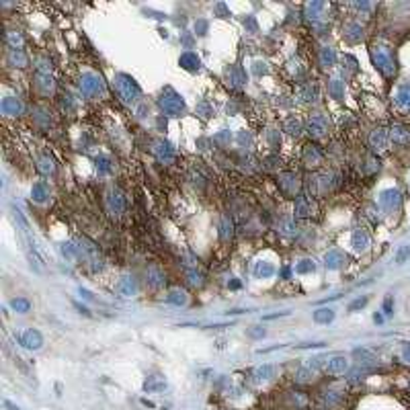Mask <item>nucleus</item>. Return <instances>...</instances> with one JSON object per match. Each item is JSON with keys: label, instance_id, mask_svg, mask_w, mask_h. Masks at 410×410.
I'll list each match as a JSON object with an SVG mask.
<instances>
[{"label": "nucleus", "instance_id": "nucleus-1", "mask_svg": "<svg viewBox=\"0 0 410 410\" xmlns=\"http://www.w3.org/2000/svg\"><path fill=\"white\" fill-rule=\"evenodd\" d=\"M113 84H115L117 95L125 105H135V102L142 99V88L129 74H117Z\"/></svg>", "mask_w": 410, "mask_h": 410}, {"label": "nucleus", "instance_id": "nucleus-2", "mask_svg": "<svg viewBox=\"0 0 410 410\" xmlns=\"http://www.w3.org/2000/svg\"><path fill=\"white\" fill-rule=\"evenodd\" d=\"M158 107L168 117H180L185 113V99L180 97L175 88H164L162 95L158 97Z\"/></svg>", "mask_w": 410, "mask_h": 410}, {"label": "nucleus", "instance_id": "nucleus-3", "mask_svg": "<svg viewBox=\"0 0 410 410\" xmlns=\"http://www.w3.org/2000/svg\"><path fill=\"white\" fill-rule=\"evenodd\" d=\"M371 58H373V66L384 74V76H394L396 74V60L388 48L384 45H375L373 51H371Z\"/></svg>", "mask_w": 410, "mask_h": 410}, {"label": "nucleus", "instance_id": "nucleus-4", "mask_svg": "<svg viewBox=\"0 0 410 410\" xmlns=\"http://www.w3.org/2000/svg\"><path fill=\"white\" fill-rule=\"evenodd\" d=\"M102 90H105V84H102V78L99 74H95V72L82 74V78H80V93H82V97L95 99V97L102 95Z\"/></svg>", "mask_w": 410, "mask_h": 410}, {"label": "nucleus", "instance_id": "nucleus-5", "mask_svg": "<svg viewBox=\"0 0 410 410\" xmlns=\"http://www.w3.org/2000/svg\"><path fill=\"white\" fill-rule=\"evenodd\" d=\"M152 154H154L160 162H164V164H168V162L175 160V148H173V144L166 142V140H156V142L152 144Z\"/></svg>", "mask_w": 410, "mask_h": 410}, {"label": "nucleus", "instance_id": "nucleus-6", "mask_svg": "<svg viewBox=\"0 0 410 410\" xmlns=\"http://www.w3.org/2000/svg\"><path fill=\"white\" fill-rule=\"evenodd\" d=\"M380 203H382L384 209L394 211V209L400 207V203H402V193L398 191V189H385V191L380 193Z\"/></svg>", "mask_w": 410, "mask_h": 410}, {"label": "nucleus", "instance_id": "nucleus-7", "mask_svg": "<svg viewBox=\"0 0 410 410\" xmlns=\"http://www.w3.org/2000/svg\"><path fill=\"white\" fill-rule=\"evenodd\" d=\"M328 131V119L322 115V113H316L308 119V133L312 138H322V135Z\"/></svg>", "mask_w": 410, "mask_h": 410}, {"label": "nucleus", "instance_id": "nucleus-8", "mask_svg": "<svg viewBox=\"0 0 410 410\" xmlns=\"http://www.w3.org/2000/svg\"><path fill=\"white\" fill-rule=\"evenodd\" d=\"M369 146L373 148L375 152H384V150H388V146H390V131H388V129H384V128L373 129V131H371V135H369Z\"/></svg>", "mask_w": 410, "mask_h": 410}, {"label": "nucleus", "instance_id": "nucleus-9", "mask_svg": "<svg viewBox=\"0 0 410 410\" xmlns=\"http://www.w3.org/2000/svg\"><path fill=\"white\" fill-rule=\"evenodd\" d=\"M19 343L25 347V349H29V351H37L43 345V336H41L39 330L29 328V330H25V333L19 336Z\"/></svg>", "mask_w": 410, "mask_h": 410}, {"label": "nucleus", "instance_id": "nucleus-10", "mask_svg": "<svg viewBox=\"0 0 410 410\" xmlns=\"http://www.w3.org/2000/svg\"><path fill=\"white\" fill-rule=\"evenodd\" d=\"M107 207L113 215H121L125 211V197L119 189H111L107 193Z\"/></svg>", "mask_w": 410, "mask_h": 410}, {"label": "nucleus", "instance_id": "nucleus-11", "mask_svg": "<svg viewBox=\"0 0 410 410\" xmlns=\"http://www.w3.org/2000/svg\"><path fill=\"white\" fill-rule=\"evenodd\" d=\"M295 218H312L314 215V205H312V199L304 195V193H300L298 197H295Z\"/></svg>", "mask_w": 410, "mask_h": 410}, {"label": "nucleus", "instance_id": "nucleus-12", "mask_svg": "<svg viewBox=\"0 0 410 410\" xmlns=\"http://www.w3.org/2000/svg\"><path fill=\"white\" fill-rule=\"evenodd\" d=\"M179 64H180V68H183V70H187V72H199V70H201V58H199L195 51H185V53H180Z\"/></svg>", "mask_w": 410, "mask_h": 410}, {"label": "nucleus", "instance_id": "nucleus-13", "mask_svg": "<svg viewBox=\"0 0 410 410\" xmlns=\"http://www.w3.org/2000/svg\"><path fill=\"white\" fill-rule=\"evenodd\" d=\"M279 187L283 189V193H287V195H295V191L300 187V177L295 173H283V175H279Z\"/></svg>", "mask_w": 410, "mask_h": 410}, {"label": "nucleus", "instance_id": "nucleus-14", "mask_svg": "<svg viewBox=\"0 0 410 410\" xmlns=\"http://www.w3.org/2000/svg\"><path fill=\"white\" fill-rule=\"evenodd\" d=\"M23 109H25V107H23V102L19 99H15V97H6L2 102H0V111H2L4 115H8V117L21 115Z\"/></svg>", "mask_w": 410, "mask_h": 410}, {"label": "nucleus", "instance_id": "nucleus-15", "mask_svg": "<svg viewBox=\"0 0 410 410\" xmlns=\"http://www.w3.org/2000/svg\"><path fill=\"white\" fill-rule=\"evenodd\" d=\"M347 369H349V359L343 357V355H336V357L326 361V371L330 375H340V373H345Z\"/></svg>", "mask_w": 410, "mask_h": 410}, {"label": "nucleus", "instance_id": "nucleus-16", "mask_svg": "<svg viewBox=\"0 0 410 410\" xmlns=\"http://www.w3.org/2000/svg\"><path fill=\"white\" fill-rule=\"evenodd\" d=\"M345 263H347V256L340 253V250H330V253L324 255V265L330 271H336L340 267H345Z\"/></svg>", "mask_w": 410, "mask_h": 410}, {"label": "nucleus", "instance_id": "nucleus-17", "mask_svg": "<svg viewBox=\"0 0 410 410\" xmlns=\"http://www.w3.org/2000/svg\"><path fill=\"white\" fill-rule=\"evenodd\" d=\"M351 246L357 250V253H363V250H367V246H369V234L365 232V230H355L353 232V236H351Z\"/></svg>", "mask_w": 410, "mask_h": 410}, {"label": "nucleus", "instance_id": "nucleus-18", "mask_svg": "<svg viewBox=\"0 0 410 410\" xmlns=\"http://www.w3.org/2000/svg\"><path fill=\"white\" fill-rule=\"evenodd\" d=\"M304 162L308 166H318L322 162V152H320V148L310 144V146H306V150H304Z\"/></svg>", "mask_w": 410, "mask_h": 410}, {"label": "nucleus", "instance_id": "nucleus-19", "mask_svg": "<svg viewBox=\"0 0 410 410\" xmlns=\"http://www.w3.org/2000/svg\"><path fill=\"white\" fill-rule=\"evenodd\" d=\"M343 35L349 43H357L363 39V27L359 25V23H347L345 29H343Z\"/></svg>", "mask_w": 410, "mask_h": 410}, {"label": "nucleus", "instance_id": "nucleus-20", "mask_svg": "<svg viewBox=\"0 0 410 410\" xmlns=\"http://www.w3.org/2000/svg\"><path fill=\"white\" fill-rule=\"evenodd\" d=\"M390 142L400 144V146L410 144V131L404 128V125H394V128L390 129Z\"/></svg>", "mask_w": 410, "mask_h": 410}, {"label": "nucleus", "instance_id": "nucleus-21", "mask_svg": "<svg viewBox=\"0 0 410 410\" xmlns=\"http://www.w3.org/2000/svg\"><path fill=\"white\" fill-rule=\"evenodd\" d=\"M35 80H37V82H35L37 88L41 90L43 95H51V93H53V78H51L50 72H37Z\"/></svg>", "mask_w": 410, "mask_h": 410}, {"label": "nucleus", "instance_id": "nucleus-22", "mask_svg": "<svg viewBox=\"0 0 410 410\" xmlns=\"http://www.w3.org/2000/svg\"><path fill=\"white\" fill-rule=\"evenodd\" d=\"M396 105L402 111H410V84H402L396 93Z\"/></svg>", "mask_w": 410, "mask_h": 410}, {"label": "nucleus", "instance_id": "nucleus-23", "mask_svg": "<svg viewBox=\"0 0 410 410\" xmlns=\"http://www.w3.org/2000/svg\"><path fill=\"white\" fill-rule=\"evenodd\" d=\"M226 76H228V82H230L232 86H244L246 84V74H244L242 68H238V66H232Z\"/></svg>", "mask_w": 410, "mask_h": 410}, {"label": "nucleus", "instance_id": "nucleus-24", "mask_svg": "<svg viewBox=\"0 0 410 410\" xmlns=\"http://www.w3.org/2000/svg\"><path fill=\"white\" fill-rule=\"evenodd\" d=\"M308 189L312 191V195H318L320 191L328 189V175H316L310 179V183H308Z\"/></svg>", "mask_w": 410, "mask_h": 410}, {"label": "nucleus", "instance_id": "nucleus-25", "mask_svg": "<svg viewBox=\"0 0 410 410\" xmlns=\"http://www.w3.org/2000/svg\"><path fill=\"white\" fill-rule=\"evenodd\" d=\"M255 277L258 279H269L271 275H275V267H273L271 263H267V260H258V263L255 265Z\"/></svg>", "mask_w": 410, "mask_h": 410}, {"label": "nucleus", "instance_id": "nucleus-26", "mask_svg": "<svg viewBox=\"0 0 410 410\" xmlns=\"http://www.w3.org/2000/svg\"><path fill=\"white\" fill-rule=\"evenodd\" d=\"M31 197H33V201H37V203L48 201V197H50L48 185H45V183H35L31 187Z\"/></svg>", "mask_w": 410, "mask_h": 410}, {"label": "nucleus", "instance_id": "nucleus-27", "mask_svg": "<svg viewBox=\"0 0 410 410\" xmlns=\"http://www.w3.org/2000/svg\"><path fill=\"white\" fill-rule=\"evenodd\" d=\"M318 60H320V66L322 68H333L336 64V51L333 48H322L320 50V55H318Z\"/></svg>", "mask_w": 410, "mask_h": 410}, {"label": "nucleus", "instance_id": "nucleus-28", "mask_svg": "<svg viewBox=\"0 0 410 410\" xmlns=\"http://www.w3.org/2000/svg\"><path fill=\"white\" fill-rule=\"evenodd\" d=\"M8 62L13 66H17V68H27L29 58L25 55L23 50H8Z\"/></svg>", "mask_w": 410, "mask_h": 410}, {"label": "nucleus", "instance_id": "nucleus-29", "mask_svg": "<svg viewBox=\"0 0 410 410\" xmlns=\"http://www.w3.org/2000/svg\"><path fill=\"white\" fill-rule=\"evenodd\" d=\"M298 97H300L304 102H316V101H318V88H316L314 84H306V86L300 88Z\"/></svg>", "mask_w": 410, "mask_h": 410}, {"label": "nucleus", "instance_id": "nucleus-30", "mask_svg": "<svg viewBox=\"0 0 410 410\" xmlns=\"http://www.w3.org/2000/svg\"><path fill=\"white\" fill-rule=\"evenodd\" d=\"M37 168H39V173L41 175H53L55 173V162H53V158L51 156H41L39 160H37Z\"/></svg>", "mask_w": 410, "mask_h": 410}, {"label": "nucleus", "instance_id": "nucleus-31", "mask_svg": "<svg viewBox=\"0 0 410 410\" xmlns=\"http://www.w3.org/2000/svg\"><path fill=\"white\" fill-rule=\"evenodd\" d=\"M334 320V310H330V308H320V310L314 312V322L318 324H328Z\"/></svg>", "mask_w": 410, "mask_h": 410}, {"label": "nucleus", "instance_id": "nucleus-32", "mask_svg": "<svg viewBox=\"0 0 410 410\" xmlns=\"http://www.w3.org/2000/svg\"><path fill=\"white\" fill-rule=\"evenodd\" d=\"M166 388V382L164 378H158V375H154V378H148V382L144 384V390L146 392H160Z\"/></svg>", "mask_w": 410, "mask_h": 410}, {"label": "nucleus", "instance_id": "nucleus-33", "mask_svg": "<svg viewBox=\"0 0 410 410\" xmlns=\"http://www.w3.org/2000/svg\"><path fill=\"white\" fill-rule=\"evenodd\" d=\"M328 93H330V97L333 99H336V101H340L345 97V82H340V80H330V84H328Z\"/></svg>", "mask_w": 410, "mask_h": 410}, {"label": "nucleus", "instance_id": "nucleus-34", "mask_svg": "<svg viewBox=\"0 0 410 410\" xmlns=\"http://www.w3.org/2000/svg\"><path fill=\"white\" fill-rule=\"evenodd\" d=\"M275 373H277L275 365H260L255 369V378L256 380H271V378H275Z\"/></svg>", "mask_w": 410, "mask_h": 410}, {"label": "nucleus", "instance_id": "nucleus-35", "mask_svg": "<svg viewBox=\"0 0 410 410\" xmlns=\"http://www.w3.org/2000/svg\"><path fill=\"white\" fill-rule=\"evenodd\" d=\"M146 277H148V283H150L152 287H162L164 285V275L158 269H148Z\"/></svg>", "mask_w": 410, "mask_h": 410}, {"label": "nucleus", "instance_id": "nucleus-36", "mask_svg": "<svg viewBox=\"0 0 410 410\" xmlns=\"http://www.w3.org/2000/svg\"><path fill=\"white\" fill-rule=\"evenodd\" d=\"M232 234H234L232 220L228 218V215H224V218H222V226H220V236H222V240H230Z\"/></svg>", "mask_w": 410, "mask_h": 410}, {"label": "nucleus", "instance_id": "nucleus-37", "mask_svg": "<svg viewBox=\"0 0 410 410\" xmlns=\"http://www.w3.org/2000/svg\"><path fill=\"white\" fill-rule=\"evenodd\" d=\"M95 164H97V170L101 175H109L113 170V164H111V158L109 156H97L95 158Z\"/></svg>", "mask_w": 410, "mask_h": 410}, {"label": "nucleus", "instance_id": "nucleus-38", "mask_svg": "<svg viewBox=\"0 0 410 410\" xmlns=\"http://www.w3.org/2000/svg\"><path fill=\"white\" fill-rule=\"evenodd\" d=\"M322 10H324V2H310L306 6V17L310 21H318Z\"/></svg>", "mask_w": 410, "mask_h": 410}, {"label": "nucleus", "instance_id": "nucleus-39", "mask_svg": "<svg viewBox=\"0 0 410 410\" xmlns=\"http://www.w3.org/2000/svg\"><path fill=\"white\" fill-rule=\"evenodd\" d=\"M166 300H168L170 304H175V306H185V304H187V293L180 291V289H173V291H168Z\"/></svg>", "mask_w": 410, "mask_h": 410}, {"label": "nucleus", "instance_id": "nucleus-40", "mask_svg": "<svg viewBox=\"0 0 410 410\" xmlns=\"http://www.w3.org/2000/svg\"><path fill=\"white\" fill-rule=\"evenodd\" d=\"M314 271H316V263L312 258H304L295 265V273H298V275H306V273H314Z\"/></svg>", "mask_w": 410, "mask_h": 410}, {"label": "nucleus", "instance_id": "nucleus-41", "mask_svg": "<svg viewBox=\"0 0 410 410\" xmlns=\"http://www.w3.org/2000/svg\"><path fill=\"white\" fill-rule=\"evenodd\" d=\"M10 308H13L15 312H19V314H27L31 310V302L25 300V298H15L13 302H10Z\"/></svg>", "mask_w": 410, "mask_h": 410}, {"label": "nucleus", "instance_id": "nucleus-42", "mask_svg": "<svg viewBox=\"0 0 410 410\" xmlns=\"http://www.w3.org/2000/svg\"><path fill=\"white\" fill-rule=\"evenodd\" d=\"M293 378H295V382H298V384H308V382L314 380V369H310V367H302V369L295 371Z\"/></svg>", "mask_w": 410, "mask_h": 410}, {"label": "nucleus", "instance_id": "nucleus-43", "mask_svg": "<svg viewBox=\"0 0 410 410\" xmlns=\"http://www.w3.org/2000/svg\"><path fill=\"white\" fill-rule=\"evenodd\" d=\"M119 291L123 295H133L135 293V281L131 277H123L121 283H119Z\"/></svg>", "mask_w": 410, "mask_h": 410}, {"label": "nucleus", "instance_id": "nucleus-44", "mask_svg": "<svg viewBox=\"0 0 410 410\" xmlns=\"http://www.w3.org/2000/svg\"><path fill=\"white\" fill-rule=\"evenodd\" d=\"M187 281H189V285H193V287H201L203 285V275L197 269H189L187 271Z\"/></svg>", "mask_w": 410, "mask_h": 410}, {"label": "nucleus", "instance_id": "nucleus-45", "mask_svg": "<svg viewBox=\"0 0 410 410\" xmlns=\"http://www.w3.org/2000/svg\"><path fill=\"white\" fill-rule=\"evenodd\" d=\"M285 131L291 133V135H298L302 131V121L298 117H287V121H285Z\"/></svg>", "mask_w": 410, "mask_h": 410}, {"label": "nucleus", "instance_id": "nucleus-46", "mask_svg": "<svg viewBox=\"0 0 410 410\" xmlns=\"http://www.w3.org/2000/svg\"><path fill=\"white\" fill-rule=\"evenodd\" d=\"M408 258H410V244H404V246L398 248V253H396V263H398V265H404Z\"/></svg>", "mask_w": 410, "mask_h": 410}, {"label": "nucleus", "instance_id": "nucleus-47", "mask_svg": "<svg viewBox=\"0 0 410 410\" xmlns=\"http://www.w3.org/2000/svg\"><path fill=\"white\" fill-rule=\"evenodd\" d=\"M6 39H8V45H10V50H21L23 37H21V33H19V31H10Z\"/></svg>", "mask_w": 410, "mask_h": 410}, {"label": "nucleus", "instance_id": "nucleus-48", "mask_svg": "<svg viewBox=\"0 0 410 410\" xmlns=\"http://www.w3.org/2000/svg\"><path fill=\"white\" fill-rule=\"evenodd\" d=\"M74 107H76L74 97H72V95H64V97H62V109H64L66 113H70V111H74Z\"/></svg>", "mask_w": 410, "mask_h": 410}, {"label": "nucleus", "instance_id": "nucleus-49", "mask_svg": "<svg viewBox=\"0 0 410 410\" xmlns=\"http://www.w3.org/2000/svg\"><path fill=\"white\" fill-rule=\"evenodd\" d=\"M281 232L287 234V236H293L295 232H298V226H295L291 220H283V224H281Z\"/></svg>", "mask_w": 410, "mask_h": 410}, {"label": "nucleus", "instance_id": "nucleus-50", "mask_svg": "<svg viewBox=\"0 0 410 410\" xmlns=\"http://www.w3.org/2000/svg\"><path fill=\"white\" fill-rule=\"evenodd\" d=\"M367 306V298L363 295V298H357L355 302H351L349 304V312H355V310H361V308H365Z\"/></svg>", "mask_w": 410, "mask_h": 410}, {"label": "nucleus", "instance_id": "nucleus-51", "mask_svg": "<svg viewBox=\"0 0 410 410\" xmlns=\"http://www.w3.org/2000/svg\"><path fill=\"white\" fill-rule=\"evenodd\" d=\"M62 255H64V256H68V258H74V256L78 255V250H76V246H74V244L68 242V244H62Z\"/></svg>", "mask_w": 410, "mask_h": 410}, {"label": "nucleus", "instance_id": "nucleus-52", "mask_svg": "<svg viewBox=\"0 0 410 410\" xmlns=\"http://www.w3.org/2000/svg\"><path fill=\"white\" fill-rule=\"evenodd\" d=\"M267 333H265V328H260V326H250L248 328V336L250 338H263Z\"/></svg>", "mask_w": 410, "mask_h": 410}, {"label": "nucleus", "instance_id": "nucleus-53", "mask_svg": "<svg viewBox=\"0 0 410 410\" xmlns=\"http://www.w3.org/2000/svg\"><path fill=\"white\" fill-rule=\"evenodd\" d=\"M384 312H385V316L394 314V298H392V295H388V298L384 300Z\"/></svg>", "mask_w": 410, "mask_h": 410}, {"label": "nucleus", "instance_id": "nucleus-54", "mask_svg": "<svg viewBox=\"0 0 410 410\" xmlns=\"http://www.w3.org/2000/svg\"><path fill=\"white\" fill-rule=\"evenodd\" d=\"M253 72H255L256 76H260V74H267V64H263V62H256V64H255V68H253Z\"/></svg>", "mask_w": 410, "mask_h": 410}, {"label": "nucleus", "instance_id": "nucleus-55", "mask_svg": "<svg viewBox=\"0 0 410 410\" xmlns=\"http://www.w3.org/2000/svg\"><path fill=\"white\" fill-rule=\"evenodd\" d=\"M195 31L199 33V35H205V31H207V23H205V21L195 23Z\"/></svg>", "mask_w": 410, "mask_h": 410}, {"label": "nucleus", "instance_id": "nucleus-56", "mask_svg": "<svg viewBox=\"0 0 410 410\" xmlns=\"http://www.w3.org/2000/svg\"><path fill=\"white\" fill-rule=\"evenodd\" d=\"M326 343H304V345H298V349H320Z\"/></svg>", "mask_w": 410, "mask_h": 410}, {"label": "nucleus", "instance_id": "nucleus-57", "mask_svg": "<svg viewBox=\"0 0 410 410\" xmlns=\"http://www.w3.org/2000/svg\"><path fill=\"white\" fill-rule=\"evenodd\" d=\"M244 27H250V29H255V27H256V23H255V19H253V17H248V19H244Z\"/></svg>", "mask_w": 410, "mask_h": 410}, {"label": "nucleus", "instance_id": "nucleus-58", "mask_svg": "<svg viewBox=\"0 0 410 410\" xmlns=\"http://www.w3.org/2000/svg\"><path fill=\"white\" fill-rule=\"evenodd\" d=\"M402 359H404L406 363H410V345H406V347H404V353H402Z\"/></svg>", "mask_w": 410, "mask_h": 410}, {"label": "nucleus", "instance_id": "nucleus-59", "mask_svg": "<svg viewBox=\"0 0 410 410\" xmlns=\"http://www.w3.org/2000/svg\"><path fill=\"white\" fill-rule=\"evenodd\" d=\"M373 322H375V324H384V316H382L380 312H375V314H373Z\"/></svg>", "mask_w": 410, "mask_h": 410}, {"label": "nucleus", "instance_id": "nucleus-60", "mask_svg": "<svg viewBox=\"0 0 410 410\" xmlns=\"http://www.w3.org/2000/svg\"><path fill=\"white\" fill-rule=\"evenodd\" d=\"M355 6H357L359 10H369V8H371V4H369V2H357Z\"/></svg>", "mask_w": 410, "mask_h": 410}, {"label": "nucleus", "instance_id": "nucleus-61", "mask_svg": "<svg viewBox=\"0 0 410 410\" xmlns=\"http://www.w3.org/2000/svg\"><path fill=\"white\" fill-rule=\"evenodd\" d=\"M80 295H82L84 300H95V298H93V293H90V291H86V289H80Z\"/></svg>", "mask_w": 410, "mask_h": 410}, {"label": "nucleus", "instance_id": "nucleus-62", "mask_svg": "<svg viewBox=\"0 0 410 410\" xmlns=\"http://www.w3.org/2000/svg\"><path fill=\"white\" fill-rule=\"evenodd\" d=\"M281 275H283V277H285V279H287V277L291 275V269H287V267H285V269H283V271H281Z\"/></svg>", "mask_w": 410, "mask_h": 410}, {"label": "nucleus", "instance_id": "nucleus-63", "mask_svg": "<svg viewBox=\"0 0 410 410\" xmlns=\"http://www.w3.org/2000/svg\"><path fill=\"white\" fill-rule=\"evenodd\" d=\"M230 287H232V289H238V287H240V281H232Z\"/></svg>", "mask_w": 410, "mask_h": 410}]
</instances>
